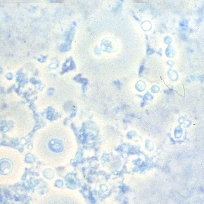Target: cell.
<instances>
[{
	"label": "cell",
	"mask_w": 204,
	"mask_h": 204,
	"mask_svg": "<svg viewBox=\"0 0 204 204\" xmlns=\"http://www.w3.org/2000/svg\"><path fill=\"white\" fill-rule=\"evenodd\" d=\"M13 165L10 161L7 159L0 160V174L6 175L9 174L12 170Z\"/></svg>",
	"instance_id": "obj_1"
},
{
	"label": "cell",
	"mask_w": 204,
	"mask_h": 204,
	"mask_svg": "<svg viewBox=\"0 0 204 204\" xmlns=\"http://www.w3.org/2000/svg\"><path fill=\"white\" fill-rule=\"evenodd\" d=\"M49 148L55 153H59L63 150V145L60 141L56 139L50 140L48 143Z\"/></svg>",
	"instance_id": "obj_2"
}]
</instances>
